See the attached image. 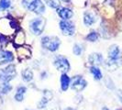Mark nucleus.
Masks as SVG:
<instances>
[{
    "mask_svg": "<svg viewBox=\"0 0 122 110\" xmlns=\"http://www.w3.org/2000/svg\"><path fill=\"white\" fill-rule=\"evenodd\" d=\"M70 82H71V80L68 77L67 74L66 73H62V75L61 77V86L62 91H66L67 90L69 85H70Z\"/></svg>",
    "mask_w": 122,
    "mask_h": 110,
    "instance_id": "nucleus-13",
    "label": "nucleus"
},
{
    "mask_svg": "<svg viewBox=\"0 0 122 110\" xmlns=\"http://www.w3.org/2000/svg\"><path fill=\"white\" fill-rule=\"evenodd\" d=\"M22 77L25 82H30L33 79V73L30 69H25L22 72Z\"/></svg>",
    "mask_w": 122,
    "mask_h": 110,
    "instance_id": "nucleus-16",
    "label": "nucleus"
},
{
    "mask_svg": "<svg viewBox=\"0 0 122 110\" xmlns=\"http://www.w3.org/2000/svg\"><path fill=\"white\" fill-rule=\"evenodd\" d=\"M57 13H58V15L60 16V18L62 20H69L73 15V11L70 8H67V7H59V8H57Z\"/></svg>",
    "mask_w": 122,
    "mask_h": 110,
    "instance_id": "nucleus-9",
    "label": "nucleus"
},
{
    "mask_svg": "<svg viewBox=\"0 0 122 110\" xmlns=\"http://www.w3.org/2000/svg\"><path fill=\"white\" fill-rule=\"evenodd\" d=\"M45 25H46V19L40 17V18L32 19L30 22V29L34 35L39 36L43 32Z\"/></svg>",
    "mask_w": 122,
    "mask_h": 110,
    "instance_id": "nucleus-3",
    "label": "nucleus"
},
{
    "mask_svg": "<svg viewBox=\"0 0 122 110\" xmlns=\"http://www.w3.org/2000/svg\"><path fill=\"white\" fill-rule=\"evenodd\" d=\"M53 63H54L55 67L57 68V70L61 72L62 73H66L67 72L70 71L69 61L65 57H63L61 55H58V56L55 57Z\"/></svg>",
    "mask_w": 122,
    "mask_h": 110,
    "instance_id": "nucleus-5",
    "label": "nucleus"
},
{
    "mask_svg": "<svg viewBox=\"0 0 122 110\" xmlns=\"http://www.w3.org/2000/svg\"><path fill=\"white\" fill-rule=\"evenodd\" d=\"M61 44V40L58 37L54 36H46L41 39V45L44 49L48 50L50 51H55L59 49Z\"/></svg>",
    "mask_w": 122,
    "mask_h": 110,
    "instance_id": "nucleus-2",
    "label": "nucleus"
},
{
    "mask_svg": "<svg viewBox=\"0 0 122 110\" xmlns=\"http://www.w3.org/2000/svg\"><path fill=\"white\" fill-rule=\"evenodd\" d=\"M27 89L24 86H20L18 88V91H17V94L15 95V99L18 101V102H21L24 98V94L26 93Z\"/></svg>",
    "mask_w": 122,
    "mask_h": 110,
    "instance_id": "nucleus-15",
    "label": "nucleus"
},
{
    "mask_svg": "<svg viewBox=\"0 0 122 110\" xmlns=\"http://www.w3.org/2000/svg\"><path fill=\"white\" fill-rule=\"evenodd\" d=\"M98 33L96 32V31H92L90 32L87 36H86V40L88 41H91V42H94V41H97L98 40Z\"/></svg>",
    "mask_w": 122,
    "mask_h": 110,
    "instance_id": "nucleus-20",
    "label": "nucleus"
},
{
    "mask_svg": "<svg viewBox=\"0 0 122 110\" xmlns=\"http://www.w3.org/2000/svg\"><path fill=\"white\" fill-rule=\"evenodd\" d=\"M82 52H83V46L80 45V44H75L73 46V53L77 55V56H79V55L82 54Z\"/></svg>",
    "mask_w": 122,
    "mask_h": 110,
    "instance_id": "nucleus-22",
    "label": "nucleus"
},
{
    "mask_svg": "<svg viewBox=\"0 0 122 110\" xmlns=\"http://www.w3.org/2000/svg\"><path fill=\"white\" fill-rule=\"evenodd\" d=\"M60 29L65 36H73L75 33V26L69 20H61L60 22Z\"/></svg>",
    "mask_w": 122,
    "mask_h": 110,
    "instance_id": "nucleus-7",
    "label": "nucleus"
},
{
    "mask_svg": "<svg viewBox=\"0 0 122 110\" xmlns=\"http://www.w3.org/2000/svg\"><path fill=\"white\" fill-rule=\"evenodd\" d=\"M102 110H109V109H107V107H104V108H103V109H102Z\"/></svg>",
    "mask_w": 122,
    "mask_h": 110,
    "instance_id": "nucleus-26",
    "label": "nucleus"
},
{
    "mask_svg": "<svg viewBox=\"0 0 122 110\" xmlns=\"http://www.w3.org/2000/svg\"><path fill=\"white\" fill-rule=\"evenodd\" d=\"M14 61V55L11 51L2 50L0 51V65L5 64L6 62H10Z\"/></svg>",
    "mask_w": 122,
    "mask_h": 110,
    "instance_id": "nucleus-10",
    "label": "nucleus"
},
{
    "mask_svg": "<svg viewBox=\"0 0 122 110\" xmlns=\"http://www.w3.org/2000/svg\"><path fill=\"white\" fill-rule=\"evenodd\" d=\"M108 58L112 61H119L121 58V51L118 46L112 45L108 50Z\"/></svg>",
    "mask_w": 122,
    "mask_h": 110,
    "instance_id": "nucleus-8",
    "label": "nucleus"
},
{
    "mask_svg": "<svg viewBox=\"0 0 122 110\" xmlns=\"http://www.w3.org/2000/svg\"><path fill=\"white\" fill-rule=\"evenodd\" d=\"M65 110H73V109H72V108H67V109H65Z\"/></svg>",
    "mask_w": 122,
    "mask_h": 110,
    "instance_id": "nucleus-27",
    "label": "nucleus"
},
{
    "mask_svg": "<svg viewBox=\"0 0 122 110\" xmlns=\"http://www.w3.org/2000/svg\"><path fill=\"white\" fill-rule=\"evenodd\" d=\"M61 1H63V2H65V3H69L71 0H61Z\"/></svg>",
    "mask_w": 122,
    "mask_h": 110,
    "instance_id": "nucleus-25",
    "label": "nucleus"
},
{
    "mask_svg": "<svg viewBox=\"0 0 122 110\" xmlns=\"http://www.w3.org/2000/svg\"><path fill=\"white\" fill-rule=\"evenodd\" d=\"M11 89H12V86L8 84V82L3 83L0 86V92L2 94H8L9 92L11 91Z\"/></svg>",
    "mask_w": 122,
    "mask_h": 110,
    "instance_id": "nucleus-19",
    "label": "nucleus"
},
{
    "mask_svg": "<svg viewBox=\"0 0 122 110\" xmlns=\"http://www.w3.org/2000/svg\"><path fill=\"white\" fill-rule=\"evenodd\" d=\"M10 6H11L10 0H0V9L1 10H6Z\"/></svg>",
    "mask_w": 122,
    "mask_h": 110,
    "instance_id": "nucleus-21",
    "label": "nucleus"
},
{
    "mask_svg": "<svg viewBox=\"0 0 122 110\" xmlns=\"http://www.w3.org/2000/svg\"><path fill=\"white\" fill-rule=\"evenodd\" d=\"M88 61L93 66L100 65L103 63V56L100 53H92L88 58Z\"/></svg>",
    "mask_w": 122,
    "mask_h": 110,
    "instance_id": "nucleus-11",
    "label": "nucleus"
},
{
    "mask_svg": "<svg viewBox=\"0 0 122 110\" xmlns=\"http://www.w3.org/2000/svg\"><path fill=\"white\" fill-rule=\"evenodd\" d=\"M17 75L16 67L14 65H8L5 69L0 70V81L5 83L13 80Z\"/></svg>",
    "mask_w": 122,
    "mask_h": 110,
    "instance_id": "nucleus-4",
    "label": "nucleus"
},
{
    "mask_svg": "<svg viewBox=\"0 0 122 110\" xmlns=\"http://www.w3.org/2000/svg\"><path fill=\"white\" fill-rule=\"evenodd\" d=\"M118 96L120 98V101L122 102V91H118Z\"/></svg>",
    "mask_w": 122,
    "mask_h": 110,
    "instance_id": "nucleus-23",
    "label": "nucleus"
},
{
    "mask_svg": "<svg viewBox=\"0 0 122 110\" xmlns=\"http://www.w3.org/2000/svg\"><path fill=\"white\" fill-rule=\"evenodd\" d=\"M22 6L29 11L41 15L45 11V6L41 0H22Z\"/></svg>",
    "mask_w": 122,
    "mask_h": 110,
    "instance_id": "nucleus-1",
    "label": "nucleus"
},
{
    "mask_svg": "<svg viewBox=\"0 0 122 110\" xmlns=\"http://www.w3.org/2000/svg\"><path fill=\"white\" fill-rule=\"evenodd\" d=\"M52 97V95H51V93L50 91H44V96L43 98L41 99V101L40 102V104H39V107L40 108H43V107H45V105L46 104L49 102L50 100L51 99Z\"/></svg>",
    "mask_w": 122,
    "mask_h": 110,
    "instance_id": "nucleus-14",
    "label": "nucleus"
},
{
    "mask_svg": "<svg viewBox=\"0 0 122 110\" xmlns=\"http://www.w3.org/2000/svg\"><path fill=\"white\" fill-rule=\"evenodd\" d=\"M70 85H71V87H72L73 90L76 92H81L86 87L87 83H86V80L83 78V76L76 75V76L73 77V79L71 80Z\"/></svg>",
    "mask_w": 122,
    "mask_h": 110,
    "instance_id": "nucleus-6",
    "label": "nucleus"
},
{
    "mask_svg": "<svg viewBox=\"0 0 122 110\" xmlns=\"http://www.w3.org/2000/svg\"><path fill=\"white\" fill-rule=\"evenodd\" d=\"M44 1H45V3H46L50 7H51V8L57 9V8H59L60 6H61L60 0H44Z\"/></svg>",
    "mask_w": 122,
    "mask_h": 110,
    "instance_id": "nucleus-18",
    "label": "nucleus"
},
{
    "mask_svg": "<svg viewBox=\"0 0 122 110\" xmlns=\"http://www.w3.org/2000/svg\"><path fill=\"white\" fill-rule=\"evenodd\" d=\"M96 21H97V18H96V16L93 13L89 12V11L85 12V14H84V23H85L86 26L90 27Z\"/></svg>",
    "mask_w": 122,
    "mask_h": 110,
    "instance_id": "nucleus-12",
    "label": "nucleus"
},
{
    "mask_svg": "<svg viewBox=\"0 0 122 110\" xmlns=\"http://www.w3.org/2000/svg\"><path fill=\"white\" fill-rule=\"evenodd\" d=\"M3 104V100H2V97H1V95H0V105Z\"/></svg>",
    "mask_w": 122,
    "mask_h": 110,
    "instance_id": "nucleus-24",
    "label": "nucleus"
},
{
    "mask_svg": "<svg viewBox=\"0 0 122 110\" xmlns=\"http://www.w3.org/2000/svg\"><path fill=\"white\" fill-rule=\"evenodd\" d=\"M90 72L94 75V78L96 80H100L102 78V73H101V71L97 66H92L90 68Z\"/></svg>",
    "mask_w": 122,
    "mask_h": 110,
    "instance_id": "nucleus-17",
    "label": "nucleus"
}]
</instances>
